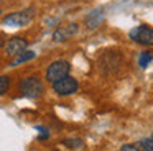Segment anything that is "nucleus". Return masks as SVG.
Returning a JSON list of instances; mask_svg holds the SVG:
<instances>
[{"mask_svg": "<svg viewBox=\"0 0 153 151\" xmlns=\"http://www.w3.org/2000/svg\"><path fill=\"white\" fill-rule=\"evenodd\" d=\"M120 151H142V150L138 146H135V144H123L120 148Z\"/></svg>", "mask_w": 153, "mask_h": 151, "instance_id": "15", "label": "nucleus"}, {"mask_svg": "<svg viewBox=\"0 0 153 151\" xmlns=\"http://www.w3.org/2000/svg\"><path fill=\"white\" fill-rule=\"evenodd\" d=\"M77 33V25L76 23H71V25H66V26H61L58 28L56 31L53 33V39L56 43H61V41H66L68 38H71L73 35Z\"/></svg>", "mask_w": 153, "mask_h": 151, "instance_id": "7", "label": "nucleus"}, {"mask_svg": "<svg viewBox=\"0 0 153 151\" xmlns=\"http://www.w3.org/2000/svg\"><path fill=\"white\" fill-rule=\"evenodd\" d=\"M79 89V84L74 77L71 76H64L63 79L53 82V90L56 92L58 95H71Z\"/></svg>", "mask_w": 153, "mask_h": 151, "instance_id": "4", "label": "nucleus"}, {"mask_svg": "<svg viewBox=\"0 0 153 151\" xmlns=\"http://www.w3.org/2000/svg\"><path fill=\"white\" fill-rule=\"evenodd\" d=\"M35 58H36V53L35 51H23V53H20L18 56H15V59L10 62V66L15 67V66L23 64V62H28V61H31V59H35Z\"/></svg>", "mask_w": 153, "mask_h": 151, "instance_id": "9", "label": "nucleus"}, {"mask_svg": "<svg viewBox=\"0 0 153 151\" xmlns=\"http://www.w3.org/2000/svg\"><path fill=\"white\" fill-rule=\"evenodd\" d=\"M63 144H66L68 148H81L84 144V141L81 140V138H68V140H64L63 141Z\"/></svg>", "mask_w": 153, "mask_h": 151, "instance_id": "11", "label": "nucleus"}, {"mask_svg": "<svg viewBox=\"0 0 153 151\" xmlns=\"http://www.w3.org/2000/svg\"><path fill=\"white\" fill-rule=\"evenodd\" d=\"M140 148H143L145 151H153V140L152 138H145V140L140 141Z\"/></svg>", "mask_w": 153, "mask_h": 151, "instance_id": "13", "label": "nucleus"}, {"mask_svg": "<svg viewBox=\"0 0 153 151\" xmlns=\"http://www.w3.org/2000/svg\"><path fill=\"white\" fill-rule=\"evenodd\" d=\"M10 87V77L8 76H0V95H4Z\"/></svg>", "mask_w": 153, "mask_h": 151, "instance_id": "12", "label": "nucleus"}, {"mask_svg": "<svg viewBox=\"0 0 153 151\" xmlns=\"http://www.w3.org/2000/svg\"><path fill=\"white\" fill-rule=\"evenodd\" d=\"M100 20H102V10H100V8H96L94 12H91L89 15L86 16V25H87V28H91V30L97 28V26H99V23H100Z\"/></svg>", "mask_w": 153, "mask_h": 151, "instance_id": "8", "label": "nucleus"}, {"mask_svg": "<svg viewBox=\"0 0 153 151\" xmlns=\"http://www.w3.org/2000/svg\"><path fill=\"white\" fill-rule=\"evenodd\" d=\"M69 71H71V64L64 59H58V61L51 62L46 69V79L48 82H56L59 79H63L64 76H69Z\"/></svg>", "mask_w": 153, "mask_h": 151, "instance_id": "2", "label": "nucleus"}, {"mask_svg": "<svg viewBox=\"0 0 153 151\" xmlns=\"http://www.w3.org/2000/svg\"><path fill=\"white\" fill-rule=\"evenodd\" d=\"M27 46H28V41L25 38H20V36H15V38L8 39L7 44H5V51H7L8 56L15 58L18 56L20 53L27 51Z\"/></svg>", "mask_w": 153, "mask_h": 151, "instance_id": "6", "label": "nucleus"}, {"mask_svg": "<svg viewBox=\"0 0 153 151\" xmlns=\"http://www.w3.org/2000/svg\"><path fill=\"white\" fill-rule=\"evenodd\" d=\"M152 140H153V135H152Z\"/></svg>", "mask_w": 153, "mask_h": 151, "instance_id": "17", "label": "nucleus"}, {"mask_svg": "<svg viewBox=\"0 0 153 151\" xmlns=\"http://www.w3.org/2000/svg\"><path fill=\"white\" fill-rule=\"evenodd\" d=\"M33 8H28V10H23V12H15V13H10V15H7L4 18V25L7 26H15V28H18V26H25L28 25V23L31 21V18H33Z\"/></svg>", "mask_w": 153, "mask_h": 151, "instance_id": "3", "label": "nucleus"}, {"mask_svg": "<svg viewBox=\"0 0 153 151\" xmlns=\"http://www.w3.org/2000/svg\"><path fill=\"white\" fill-rule=\"evenodd\" d=\"M152 61H153V54H152V53H148V51L140 53V58H138V64H140V67H146V66H148Z\"/></svg>", "mask_w": 153, "mask_h": 151, "instance_id": "10", "label": "nucleus"}, {"mask_svg": "<svg viewBox=\"0 0 153 151\" xmlns=\"http://www.w3.org/2000/svg\"><path fill=\"white\" fill-rule=\"evenodd\" d=\"M20 92L23 97L28 98H38L43 95L45 87H43V82L40 81L38 77H27L20 82Z\"/></svg>", "mask_w": 153, "mask_h": 151, "instance_id": "1", "label": "nucleus"}, {"mask_svg": "<svg viewBox=\"0 0 153 151\" xmlns=\"http://www.w3.org/2000/svg\"><path fill=\"white\" fill-rule=\"evenodd\" d=\"M130 38L143 46H153V28L146 25H140L130 31Z\"/></svg>", "mask_w": 153, "mask_h": 151, "instance_id": "5", "label": "nucleus"}, {"mask_svg": "<svg viewBox=\"0 0 153 151\" xmlns=\"http://www.w3.org/2000/svg\"><path fill=\"white\" fill-rule=\"evenodd\" d=\"M38 130L41 131V133H40V136H38V140H40V141H43V140H48V138H50V133H48V130H46V128H43V127H38Z\"/></svg>", "mask_w": 153, "mask_h": 151, "instance_id": "14", "label": "nucleus"}, {"mask_svg": "<svg viewBox=\"0 0 153 151\" xmlns=\"http://www.w3.org/2000/svg\"><path fill=\"white\" fill-rule=\"evenodd\" d=\"M4 46V35H0V48Z\"/></svg>", "mask_w": 153, "mask_h": 151, "instance_id": "16", "label": "nucleus"}]
</instances>
